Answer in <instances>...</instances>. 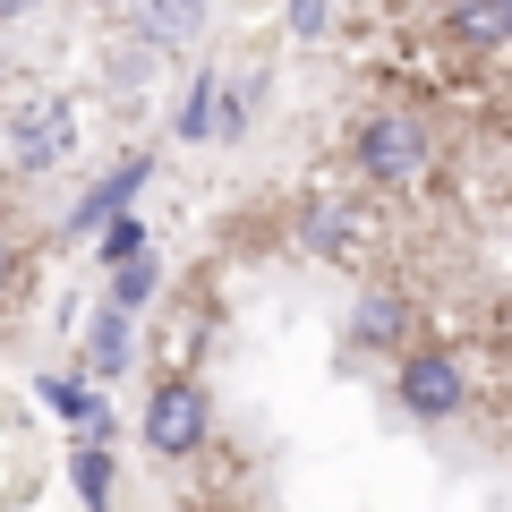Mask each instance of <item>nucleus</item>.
<instances>
[{
  "mask_svg": "<svg viewBox=\"0 0 512 512\" xmlns=\"http://www.w3.org/2000/svg\"><path fill=\"white\" fill-rule=\"evenodd\" d=\"M0 146H9V163L18 171H52L60 154L77 146V120L60 94H26V103H9V120H0Z\"/></svg>",
  "mask_w": 512,
  "mask_h": 512,
  "instance_id": "f257e3e1",
  "label": "nucleus"
},
{
  "mask_svg": "<svg viewBox=\"0 0 512 512\" xmlns=\"http://www.w3.org/2000/svg\"><path fill=\"white\" fill-rule=\"evenodd\" d=\"M359 171H367V180H384V188L419 180V171H427V128L402 120V111H376V120L359 128Z\"/></svg>",
  "mask_w": 512,
  "mask_h": 512,
  "instance_id": "f03ea898",
  "label": "nucleus"
},
{
  "mask_svg": "<svg viewBox=\"0 0 512 512\" xmlns=\"http://www.w3.org/2000/svg\"><path fill=\"white\" fill-rule=\"evenodd\" d=\"M197 436H205L197 384H163V393H154V410H146V444H154V453H197Z\"/></svg>",
  "mask_w": 512,
  "mask_h": 512,
  "instance_id": "7ed1b4c3",
  "label": "nucleus"
},
{
  "mask_svg": "<svg viewBox=\"0 0 512 512\" xmlns=\"http://www.w3.org/2000/svg\"><path fill=\"white\" fill-rule=\"evenodd\" d=\"M402 402L419 410V419H453V410H461V359L419 350V359L402 367Z\"/></svg>",
  "mask_w": 512,
  "mask_h": 512,
  "instance_id": "20e7f679",
  "label": "nucleus"
},
{
  "mask_svg": "<svg viewBox=\"0 0 512 512\" xmlns=\"http://www.w3.org/2000/svg\"><path fill=\"white\" fill-rule=\"evenodd\" d=\"M137 26L146 43H188L205 26V0H137Z\"/></svg>",
  "mask_w": 512,
  "mask_h": 512,
  "instance_id": "39448f33",
  "label": "nucleus"
},
{
  "mask_svg": "<svg viewBox=\"0 0 512 512\" xmlns=\"http://www.w3.org/2000/svg\"><path fill=\"white\" fill-rule=\"evenodd\" d=\"M453 26H461V43L495 52V43L512 35V0H461V9H453Z\"/></svg>",
  "mask_w": 512,
  "mask_h": 512,
  "instance_id": "423d86ee",
  "label": "nucleus"
},
{
  "mask_svg": "<svg viewBox=\"0 0 512 512\" xmlns=\"http://www.w3.org/2000/svg\"><path fill=\"white\" fill-rule=\"evenodd\" d=\"M402 325H410V308H402L393 291H367L359 316H350V333H359V342H402Z\"/></svg>",
  "mask_w": 512,
  "mask_h": 512,
  "instance_id": "0eeeda50",
  "label": "nucleus"
},
{
  "mask_svg": "<svg viewBox=\"0 0 512 512\" xmlns=\"http://www.w3.org/2000/svg\"><path fill=\"white\" fill-rule=\"evenodd\" d=\"M137 180H146V163H120V171H111V180L94 188L86 205H77V222H103V214H120V205L137 197Z\"/></svg>",
  "mask_w": 512,
  "mask_h": 512,
  "instance_id": "6e6552de",
  "label": "nucleus"
},
{
  "mask_svg": "<svg viewBox=\"0 0 512 512\" xmlns=\"http://www.w3.org/2000/svg\"><path fill=\"white\" fill-rule=\"evenodd\" d=\"M43 393H52V410H60V419H77V427H103V436H111V410L103 402H94V393H86V384H43Z\"/></svg>",
  "mask_w": 512,
  "mask_h": 512,
  "instance_id": "1a4fd4ad",
  "label": "nucleus"
},
{
  "mask_svg": "<svg viewBox=\"0 0 512 512\" xmlns=\"http://www.w3.org/2000/svg\"><path fill=\"white\" fill-rule=\"evenodd\" d=\"M86 350H94V367H103V376H120V367H128V316H103Z\"/></svg>",
  "mask_w": 512,
  "mask_h": 512,
  "instance_id": "9d476101",
  "label": "nucleus"
},
{
  "mask_svg": "<svg viewBox=\"0 0 512 512\" xmlns=\"http://www.w3.org/2000/svg\"><path fill=\"white\" fill-rule=\"evenodd\" d=\"M77 495H86L94 512L111 504V453H103V444H94V453H77Z\"/></svg>",
  "mask_w": 512,
  "mask_h": 512,
  "instance_id": "9b49d317",
  "label": "nucleus"
},
{
  "mask_svg": "<svg viewBox=\"0 0 512 512\" xmlns=\"http://www.w3.org/2000/svg\"><path fill=\"white\" fill-rule=\"evenodd\" d=\"M137 248H146V231H137V222H111V239H103V265H128Z\"/></svg>",
  "mask_w": 512,
  "mask_h": 512,
  "instance_id": "f8f14e48",
  "label": "nucleus"
},
{
  "mask_svg": "<svg viewBox=\"0 0 512 512\" xmlns=\"http://www.w3.org/2000/svg\"><path fill=\"white\" fill-rule=\"evenodd\" d=\"M154 291V265H146V256H128V265H120V299H146Z\"/></svg>",
  "mask_w": 512,
  "mask_h": 512,
  "instance_id": "ddd939ff",
  "label": "nucleus"
},
{
  "mask_svg": "<svg viewBox=\"0 0 512 512\" xmlns=\"http://www.w3.org/2000/svg\"><path fill=\"white\" fill-rule=\"evenodd\" d=\"M291 26H299V35H316V26H325V0H291Z\"/></svg>",
  "mask_w": 512,
  "mask_h": 512,
  "instance_id": "4468645a",
  "label": "nucleus"
},
{
  "mask_svg": "<svg viewBox=\"0 0 512 512\" xmlns=\"http://www.w3.org/2000/svg\"><path fill=\"white\" fill-rule=\"evenodd\" d=\"M35 9H43V0H0V26H9V18H35Z\"/></svg>",
  "mask_w": 512,
  "mask_h": 512,
  "instance_id": "2eb2a0df",
  "label": "nucleus"
},
{
  "mask_svg": "<svg viewBox=\"0 0 512 512\" xmlns=\"http://www.w3.org/2000/svg\"><path fill=\"white\" fill-rule=\"evenodd\" d=\"M0 282H9V239H0Z\"/></svg>",
  "mask_w": 512,
  "mask_h": 512,
  "instance_id": "dca6fc26",
  "label": "nucleus"
}]
</instances>
